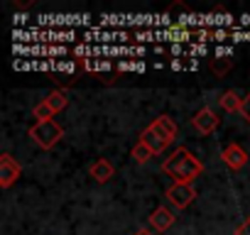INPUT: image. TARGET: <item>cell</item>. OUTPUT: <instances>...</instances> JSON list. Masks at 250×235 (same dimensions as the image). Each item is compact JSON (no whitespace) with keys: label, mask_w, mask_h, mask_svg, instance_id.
I'll return each mask as SVG.
<instances>
[{"label":"cell","mask_w":250,"mask_h":235,"mask_svg":"<svg viewBox=\"0 0 250 235\" xmlns=\"http://www.w3.org/2000/svg\"><path fill=\"white\" fill-rule=\"evenodd\" d=\"M240 115H243V120L250 125V93L243 98V105H240Z\"/></svg>","instance_id":"cell-16"},{"label":"cell","mask_w":250,"mask_h":235,"mask_svg":"<svg viewBox=\"0 0 250 235\" xmlns=\"http://www.w3.org/2000/svg\"><path fill=\"white\" fill-rule=\"evenodd\" d=\"M22 176V167H20V162L13 157V155H3L0 157V186L3 189H10L18 179Z\"/></svg>","instance_id":"cell-3"},{"label":"cell","mask_w":250,"mask_h":235,"mask_svg":"<svg viewBox=\"0 0 250 235\" xmlns=\"http://www.w3.org/2000/svg\"><path fill=\"white\" fill-rule=\"evenodd\" d=\"M88 174H91V179H93V181L105 184V181H110V176H113V164H110L108 159H98V162H93V164H91Z\"/></svg>","instance_id":"cell-10"},{"label":"cell","mask_w":250,"mask_h":235,"mask_svg":"<svg viewBox=\"0 0 250 235\" xmlns=\"http://www.w3.org/2000/svg\"><path fill=\"white\" fill-rule=\"evenodd\" d=\"M32 113H35V118H37V123H42V120H52V118H54V113L49 110V105H47L44 100H42V103H37Z\"/></svg>","instance_id":"cell-14"},{"label":"cell","mask_w":250,"mask_h":235,"mask_svg":"<svg viewBox=\"0 0 250 235\" xmlns=\"http://www.w3.org/2000/svg\"><path fill=\"white\" fill-rule=\"evenodd\" d=\"M150 128H152L155 133H160L169 145L174 142V137H177V133H179V130H177V123L172 120L169 115H160L157 120H152V123H150Z\"/></svg>","instance_id":"cell-8"},{"label":"cell","mask_w":250,"mask_h":235,"mask_svg":"<svg viewBox=\"0 0 250 235\" xmlns=\"http://www.w3.org/2000/svg\"><path fill=\"white\" fill-rule=\"evenodd\" d=\"M165 196H167V201H169L177 211H182V208H187V206L196 198V191H194L191 184H172Z\"/></svg>","instance_id":"cell-4"},{"label":"cell","mask_w":250,"mask_h":235,"mask_svg":"<svg viewBox=\"0 0 250 235\" xmlns=\"http://www.w3.org/2000/svg\"><path fill=\"white\" fill-rule=\"evenodd\" d=\"M191 125H194V130H196V133H201V135H211V133H216V130H218L221 118H218L211 108H201V110L191 118Z\"/></svg>","instance_id":"cell-5"},{"label":"cell","mask_w":250,"mask_h":235,"mask_svg":"<svg viewBox=\"0 0 250 235\" xmlns=\"http://www.w3.org/2000/svg\"><path fill=\"white\" fill-rule=\"evenodd\" d=\"M44 103L49 105V110L57 115V113H62L66 105H69V98H66V93L64 91H52L47 98H44Z\"/></svg>","instance_id":"cell-12"},{"label":"cell","mask_w":250,"mask_h":235,"mask_svg":"<svg viewBox=\"0 0 250 235\" xmlns=\"http://www.w3.org/2000/svg\"><path fill=\"white\" fill-rule=\"evenodd\" d=\"M130 155H133V159H135L138 164H147V162L155 157V155H152V150H150L147 145H143L140 140H138V145L133 147V152H130Z\"/></svg>","instance_id":"cell-13"},{"label":"cell","mask_w":250,"mask_h":235,"mask_svg":"<svg viewBox=\"0 0 250 235\" xmlns=\"http://www.w3.org/2000/svg\"><path fill=\"white\" fill-rule=\"evenodd\" d=\"M135 235H152V233H150V230H145V228H140V230H138Z\"/></svg>","instance_id":"cell-18"},{"label":"cell","mask_w":250,"mask_h":235,"mask_svg":"<svg viewBox=\"0 0 250 235\" xmlns=\"http://www.w3.org/2000/svg\"><path fill=\"white\" fill-rule=\"evenodd\" d=\"M30 137L35 145H40L42 150H52L62 137H64V128L54 120H42V123H35L30 128Z\"/></svg>","instance_id":"cell-2"},{"label":"cell","mask_w":250,"mask_h":235,"mask_svg":"<svg viewBox=\"0 0 250 235\" xmlns=\"http://www.w3.org/2000/svg\"><path fill=\"white\" fill-rule=\"evenodd\" d=\"M140 142L143 145H147L150 150H152V155H162L167 147H169V142L160 135V133H155L152 128H145L143 130V135H140Z\"/></svg>","instance_id":"cell-9"},{"label":"cell","mask_w":250,"mask_h":235,"mask_svg":"<svg viewBox=\"0 0 250 235\" xmlns=\"http://www.w3.org/2000/svg\"><path fill=\"white\" fill-rule=\"evenodd\" d=\"M235 235H250V215L235 228Z\"/></svg>","instance_id":"cell-17"},{"label":"cell","mask_w":250,"mask_h":235,"mask_svg":"<svg viewBox=\"0 0 250 235\" xmlns=\"http://www.w3.org/2000/svg\"><path fill=\"white\" fill-rule=\"evenodd\" d=\"M221 159H223V164L228 167V169H233V172H240L245 164H248V152L240 147V145H226L223 150H221Z\"/></svg>","instance_id":"cell-6"},{"label":"cell","mask_w":250,"mask_h":235,"mask_svg":"<svg viewBox=\"0 0 250 235\" xmlns=\"http://www.w3.org/2000/svg\"><path fill=\"white\" fill-rule=\"evenodd\" d=\"M208 69L216 74V76H223L228 69H230V61L228 59H211V64H208Z\"/></svg>","instance_id":"cell-15"},{"label":"cell","mask_w":250,"mask_h":235,"mask_svg":"<svg viewBox=\"0 0 250 235\" xmlns=\"http://www.w3.org/2000/svg\"><path fill=\"white\" fill-rule=\"evenodd\" d=\"M174 220H177V215H174L167 206H157V208L150 213L147 225H150L152 230H157V233H165V230H169V228L174 225Z\"/></svg>","instance_id":"cell-7"},{"label":"cell","mask_w":250,"mask_h":235,"mask_svg":"<svg viewBox=\"0 0 250 235\" xmlns=\"http://www.w3.org/2000/svg\"><path fill=\"white\" fill-rule=\"evenodd\" d=\"M162 172L167 176L174 179V184H194L196 176H201L204 164L187 150V147H177L162 164Z\"/></svg>","instance_id":"cell-1"},{"label":"cell","mask_w":250,"mask_h":235,"mask_svg":"<svg viewBox=\"0 0 250 235\" xmlns=\"http://www.w3.org/2000/svg\"><path fill=\"white\" fill-rule=\"evenodd\" d=\"M218 103H221V108H223L226 113H240L243 98H240L235 91H223L221 98H218Z\"/></svg>","instance_id":"cell-11"}]
</instances>
